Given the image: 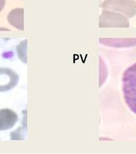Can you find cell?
<instances>
[{
	"label": "cell",
	"instance_id": "1",
	"mask_svg": "<svg viewBox=\"0 0 136 154\" xmlns=\"http://www.w3.org/2000/svg\"><path fill=\"white\" fill-rule=\"evenodd\" d=\"M122 81L125 103L136 115V63L126 69Z\"/></svg>",
	"mask_w": 136,
	"mask_h": 154
},
{
	"label": "cell",
	"instance_id": "2",
	"mask_svg": "<svg viewBox=\"0 0 136 154\" xmlns=\"http://www.w3.org/2000/svg\"><path fill=\"white\" fill-rule=\"evenodd\" d=\"M101 7L105 10H111L132 18L136 14V2L134 0H105Z\"/></svg>",
	"mask_w": 136,
	"mask_h": 154
},
{
	"label": "cell",
	"instance_id": "3",
	"mask_svg": "<svg viewBox=\"0 0 136 154\" xmlns=\"http://www.w3.org/2000/svg\"><path fill=\"white\" fill-rule=\"evenodd\" d=\"M127 17L116 12L103 10L99 17V27H128Z\"/></svg>",
	"mask_w": 136,
	"mask_h": 154
},
{
	"label": "cell",
	"instance_id": "4",
	"mask_svg": "<svg viewBox=\"0 0 136 154\" xmlns=\"http://www.w3.org/2000/svg\"><path fill=\"white\" fill-rule=\"evenodd\" d=\"M19 82V75L13 70L0 67V91H7L14 88Z\"/></svg>",
	"mask_w": 136,
	"mask_h": 154
},
{
	"label": "cell",
	"instance_id": "5",
	"mask_svg": "<svg viewBox=\"0 0 136 154\" xmlns=\"http://www.w3.org/2000/svg\"><path fill=\"white\" fill-rule=\"evenodd\" d=\"M18 121V115L9 108L0 109V131L8 130L14 126Z\"/></svg>",
	"mask_w": 136,
	"mask_h": 154
},
{
	"label": "cell",
	"instance_id": "6",
	"mask_svg": "<svg viewBox=\"0 0 136 154\" xmlns=\"http://www.w3.org/2000/svg\"><path fill=\"white\" fill-rule=\"evenodd\" d=\"M23 13L24 11L23 8H16L12 10L7 15L9 23L19 30H23Z\"/></svg>",
	"mask_w": 136,
	"mask_h": 154
},
{
	"label": "cell",
	"instance_id": "7",
	"mask_svg": "<svg viewBox=\"0 0 136 154\" xmlns=\"http://www.w3.org/2000/svg\"><path fill=\"white\" fill-rule=\"evenodd\" d=\"M100 42L103 44L112 47H126V46L136 45V38H116V39H101Z\"/></svg>",
	"mask_w": 136,
	"mask_h": 154
},
{
	"label": "cell",
	"instance_id": "8",
	"mask_svg": "<svg viewBox=\"0 0 136 154\" xmlns=\"http://www.w3.org/2000/svg\"><path fill=\"white\" fill-rule=\"evenodd\" d=\"M5 3H6V0H0V11L3 9Z\"/></svg>",
	"mask_w": 136,
	"mask_h": 154
}]
</instances>
